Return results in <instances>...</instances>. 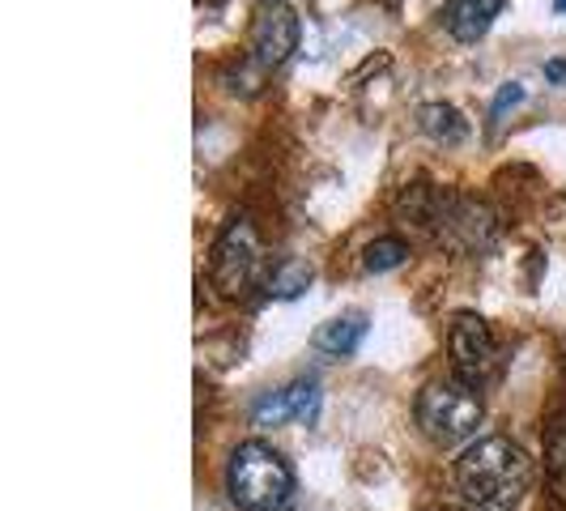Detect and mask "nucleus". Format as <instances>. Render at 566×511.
Masks as SVG:
<instances>
[{"mask_svg":"<svg viewBox=\"0 0 566 511\" xmlns=\"http://www.w3.org/2000/svg\"><path fill=\"white\" fill-rule=\"evenodd\" d=\"M503 4H507V0H448L443 22H448V30H452V39H460V43H478L485 30L494 27V18H499Z\"/></svg>","mask_w":566,"mask_h":511,"instance_id":"obj_9","label":"nucleus"},{"mask_svg":"<svg viewBox=\"0 0 566 511\" xmlns=\"http://www.w3.org/2000/svg\"><path fill=\"white\" fill-rule=\"evenodd\" d=\"M482 397L473 384L464 379H434L426 384L418 397V426L430 444L452 448L460 439H469L482 426Z\"/></svg>","mask_w":566,"mask_h":511,"instance_id":"obj_3","label":"nucleus"},{"mask_svg":"<svg viewBox=\"0 0 566 511\" xmlns=\"http://www.w3.org/2000/svg\"><path fill=\"white\" fill-rule=\"evenodd\" d=\"M230 499L243 511H290L294 503V469L269 444H239L230 456Z\"/></svg>","mask_w":566,"mask_h":511,"instance_id":"obj_2","label":"nucleus"},{"mask_svg":"<svg viewBox=\"0 0 566 511\" xmlns=\"http://www.w3.org/2000/svg\"><path fill=\"white\" fill-rule=\"evenodd\" d=\"M520 98H524V90H520V85L511 82V85H503V90H499V98H494V107H490V119H494V124H499V115L507 112L511 103H520Z\"/></svg>","mask_w":566,"mask_h":511,"instance_id":"obj_14","label":"nucleus"},{"mask_svg":"<svg viewBox=\"0 0 566 511\" xmlns=\"http://www.w3.org/2000/svg\"><path fill=\"white\" fill-rule=\"evenodd\" d=\"M448 350H452V367L455 379L464 384H482L485 375L494 371V358H499V345H494V333L482 315L460 312L452 320V333H448Z\"/></svg>","mask_w":566,"mask_h":511,"instance_id":"obj_6","label":"nucleus"},{"mask_svg":"<svg viewBox=\"0 0 566 511\" xmlns=\"http://www.w3.org/2000/svg\"><path fill=\"white\" fill-rule=\"evenodd\" d=\"M430 227L439 230L443 243H452L460 252H473V248H485L494 239V213L485 209L482 200L448 192V197H439V205H434Z\"/></svg>","mask_w":566,"mask_h":511,"instance_id":"obj_5","label":"nucleus"},{"mask_svg":"<svg viewBox=\"0 0 566 511\" xmlns=\"http://www.w3.org/2000/svg\"><path fill=\"white\" fill-rule=\"evenodd\" d=\"M363 337H367V315L345 312V315H337V320H328V324H319L315 350L328 354V358H349V354H358Z\"/></svg>","mask_w":566,"mask_h":511,"instance_id":"obj_10","label":"nucleus"},{"mask_svg":"<svg viewBox=\"0 0 566 511\" xmlns=\"http://www.w3.org/2000/svg\"><path fill=\"white\" fill-rule=\"evenodd\" d=\"M294 48H298V13L290 9V4H260L252 18V60L264 69V73H273V69H282L285 60L294 56Z\"/></svg>","mask_w":566,"mask_h":511,"instance_id":"obj_7","label":"nucleus"},{"mask_svg":"<svg viewBox=\"0 0 566 511\" xmlns=\"http://www.w3.org/2000/svg\"><path fill=\"white\" fill-rule=\"evenodd\" d=\"M405 255H409V248H405L400 239H392V234H388V239H375V243H370L363 264H367V273H388V269L405 264Z\"/></svg>","mask_w":566,"mask_h":511,"instance_id":"obj_13","label":"nucleus"},{"mask_svg":"<svg viewBox=\"0 0 566 511\" xmlns=\"http://www.w3.org/2000/svg\"><path fill=\"white\" fill-rule=\"evenodd\" d=\"M554 9H558V13H566V0H554Z\"/></svg>","mask_w":566,"mask_h":511,"instance_id":"obj_16","label":"nucleus"},{"mask_svg":"<svg viewBox=\"0 0 566 511\" xmlns=\"http://www.w3.org/2000/svg\"><path fill=\"white\" fill-rule=\"evenodd\" d=\"M319 418V388L312 379H294L282 393H269L252 405L255 426H282V423H307Z\"/></svg>","mask_w":566,"mask_h":511,"instance_id":"obj_8","label":"nucleus"},{"mask_svg":"<svg viewBox=\"0 0 566 511\" xmlns=\"http://www.w3.org/2000/svg\"><path fill=\"white\" fill-rule=\"evenodd\" d=\"M312 278L315 269L307 260H282V264H273V273L264 282V294H273V299H298L312 285Z\"/></svg>","mask_w":566,"mask_h":511,"instance_id":"obj_12","label":"nucleus"},{"mask_svg":"<svg viewBox=\"0 0 566 511\" xmlns=\"http://www.w3.org/2000/svg\"><path fill=\"white\" fill-rule=\"evenodd\" d=\"M418 124H422V133L430 142H443V145H455L469 137V124H464V115L448 107V103H426L422 112H418Z\"/></svg>","mask_w":566,"mask_h":511,"instance_id":"obj_11","label":"nucleus"},{"mask_svg":"<svg viewBox=\"0 0 566 511\" xmlns=\"http://www.w3.org/2000/svg\"><path fill=\"white\" fill-rule=\"evenodd\" d=\"M269 273L273 269H264V248H260L255 227L248 218H230L227 230L213 243V264H209L213 285L227 299H248L255 285L269 282Z\"/></svg>","mask_w":566,"mask_h":511,"instance_id":"obj_4","label":"nucleus"},{"mask_svg":"<svg viewBox=\"0 0 566 511\" xmlns=\"http://www.w3.org/2000/svg\"><path fill=\"white\" fill-rule=\"evenodd\" d=\"M455 486L473 511H511L533 486V456L507 435H485L460 452Z\"/></svg>","mask_w":566,"mask_h":511,"instance_id":"obj_1","label":"nucleus"},{"mask_svg":"<svg viewBox=\"0 0 566 511\" xmlns=\"http://www.w3.org/2000/svg\"><path fill=\"white\" fill-rule=\"evenodd\" d=\"M545 77H549V82H566V60H549V64H545Z\"/></svg>","mask_w":566,"mask_h":511,"instance_id":"obj_15","label":"nucleus"}]
</instances>
